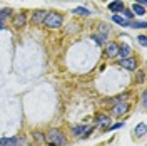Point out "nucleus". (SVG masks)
<instances>
[{
  "instance_id": "39448f33",
  "label": "nucleus",
  "mask_w": 147,
  "mask_h": 146,
  "mask_svg": "<svg viewBox=\"0 0 147 146\" xmlns=\"http://www.w3.org/2000/svg\"><path fill=\"white\" fill-rule=\"evenodd\" d=\"M92 129H94L92 126H75V128L72 129V134L74 136H77V138L79 136L85 138V136H89V133H90Z\"/></svg>"
},
{
  "instance_id": "9d476101",
  "label": "nucleus",
  "mask_w": 147,
  "mask_h": 146,
  "mask_svg": "<svg viewBox=\"0 0 147 146\" xmlns=\"http://www.w3.org/2000/svg\"><path fill=\"white\" fill-rule=\"evenodd\" d=\"M17 138H0V146H17Z\"/></svg>"
},
{
  "instance_id": "a211bd4d",
  "label": "nucleus",
  "mask_w": 147,
  "mask_h": 146,
  "mask_svg": "<svg viewBox=\"0 0 147 146\" xmlns=\"http://www.w3.org/2000/svg\"><path fill=\"white\" fill-rule=\"evenodd\" d=\"M10 12H12L10 9H3L2 12H0V20H3V18H7V17L10 15Z\"/></svg>"
},
{
  "instance_id": "f8f14e48",
  "label": "nucleus",
  "mask_w": 147,
  "mask_h": 146,
  "mask_svg": "<svg viewBox=\"0 0 147 146\" xmlns=\"http://www.w3.org/2000/svg\"><path fill=\"white\" fill-rule=\"evenodd\" d=\"M112 20H114L115 24L122 25V27H130V20H127V18H124V17H120V15H112Z\"/></svg>"
},
{
  "instance_id": "0eeeda50",
  "label": "nucleus",
  "mask_w": 147,
  "mask_h": 146,
  "mask_svg": "<svg viewBox=\"0 0 147 146\" xmlns=\"http://www.w3.org/2000/svg\"><path fill=\"white\" fill-rule=\"evenodd\" d=\"M109 124H110L109 116H105V114H99V116H97V126H99L100 129L109 128Z\"/></svg>"
},
{
  "instance_id": "4be33fe9",
  "label": "nucleus",
  "mask_w": 147,
  "mask_h": 146,
  "mask_svg": "<svg viewBox=\"0 0 147 146\" xmlns=\"http://www.w3.org/2000/svg\"><path fill=\"white\" fill-rule=\"evenodd\" d=\"M147 0H136V3H139V5H146Z\"/></svg>"
},
{
  "instance_id": "b1692460",
  "label": "nucleus",
  "mask_w": 147,
  "mask_h": 146,
  "mask_svg": "<svg viewBox=\"0 0 147 146\" xmlns=\"http://www.w3.org/2000/svg\"><path fill=\"white\" fill-rule=\"evenodd\" d=\"M0 29H3V20H0Z\"/></svg>"
},
{
  "instance_id": "f03ea898",
  "label": "nucleus",
  "mask_w": 147,
  "mask_h": 146,
  "mask_svg": "<svg viewBox=\"0 0 147 146\" xmlns=\"http://www.w3.org/2000/svg\"><path fill=\"white\" fill-rule=\"evenodd\" d=\"M62 22H64V17H62L60 14H52V12H49L47 17H45V20H44V24H45L49 29L62 27Z\"/></svg>"
},
{
  "instance_id": "423d86ee",
  "label": "nucleus",
  "mask_w": 147,
  "mask_h": 146,
  "mask_svg": "<svg viewBox=\"0 0 147 146\" xmlns=\"http://www.w3.org/2000/svg\"><path fill=\"white\" fill-rule=\"evenodd\" d=\"M119 64L122 65V67H125V69H129V71H134L136 67H137V62H136V59H130V57H125V59H120Z\"/></svg>"
},
{
  "instance_id": "dca6fc26",
  "label": "nucleus",
  "mask_w": 147,
  "mask_h": 146,
  "mask_svg": "<svg viewBox=\"0 0 147 146\" xmlns=\"http://www.w3.org/2000/svg\"><path fill=\"white\" fill-rule=\"evenodd\" d=\"M74 14H75V15H84V17H87V15H90V10L84 9V7H79V9L74 10Z\"/></svg>"
},
{
  "instance_id": "7ed1b4c3",
  "label": "nucleus",
  "mask_w": 147,
  "mask_h": 146,
  "mask_svg": "<svg viewBox=\"0 0 147 146\" xmlns=\"http://www.w3.org/2000/svg\"><path fill=\"white\" fill-rule=\"evenodd\" d=\"M47 14L49 12H45V10H37V12H34L32 14V24H35V25H40V24H44V20H45Z\"/></svg>"
},
{
  "instance_id": "ddd939ff",
  "label": "nucleus",
  "mask_w": 147,
  "mask_h": 146,
  "mask_svg": "<svg viewBox=\"0 0 147 146\" xmlns=\"http://www.w3.org/2000/svg\"><path fill=\"white\" fill-rule=\"evenodd\" d=\"M132 14H136L139 17H144L146 15V9H144V5H139L134 2V5H132Z\"/></svg>"
},
{
  "instance_id": "2eb2a0df",
  "label": "nucleus",
  "mask_w": 147,
  "mask_h": 146,
  "mask_svg": "<svg viewBox=\"0 0 147 146\" xmlns=\"http://www.w3.org/2000/svg\"><path fill=\"white\" fill-rule=\"evenodd\" d=\"M134 133H136V136H139V138L146 136V123H140V124H137V126H136V129H134Z\"/></svg>"
},
{
  "instance_id": "4468645a",
  "label": "nucleus",
  "mask_w": 147,
  "mask_h": 146,
  "mask_svg": "<svg viewBox=\"0 0 147 146\" xmlns=\"http://www.w3.org/2000/svg\"><path fill=\"white\" fill-rule=\"evenodd\" d=\"M120 55V59H125V57H129L130 55V47L127 46V44H124L122 47H119V54Z\"/></svg>"
},
{
  "instance_id": "412c9836",
  "label": "nucleus",
  "mask_w": 147,
  "mask_h": 146,
  "mask_svg": "<svg viewBox=\"0 0 147 146\" xmlns=\"http://www.w3.org/2000/svg\"><path fill=\"white\" fill-rule=\"evenodd\" d=\"M124 14H125V17H127V18H132V17H134L132 10H125V9H124Z\"/></svg>"
},
{
  "instance_id": "20e7f679",
  "label": "nucleus",
  "mask_w": 147,
  "mask_h": 146,
  "mask_svg": "<svg viewBox=\"0 0 147 146\" xmlns=\"http://www.w3.org/2000/svg\"><path fill=\"white\" fill-rule=\"evenodd\" d=\"M127 111H129V104L127 102H117V104L112 108V114L119 118V116H122V114H125Z\"/></svg>"
},
{
  "instance_id": "5701e85b",
  "label": "nucleus",
  "mask_w": 147,
  "mask_h": 146,
  "mask_svg": "<svg viewBox=\"0 0 147 146\" xmlns=\"http://www.w3.org/2000/svg\"><path fill=\"white\" fill-rule=\"evenodd\" d=\"M120 126H122V123H117V124H114L110 129H117V128H120Z\"/></svg>"
},
{
  "instance_id": "9b49d317",
  "label": "nucleus",
  "mask_w": 147,
  "mask_h": 146,
  "mask_svg": "<svg viewBox=\"0 0 147 146\" xmlns=\"http://www.w3.org/2000/svg\"><path fill=\"white\" fill-rule=\"evenodd\" d=\"M25 22H27L25 14H18V15H15V18H13V25H15V27H24Z\"/></svg>"
},
{
  "instance_id": "6e6552de",
  "label": "nucleus",
  "mask_w": 147,
  "mask_h": 146,
  "mask_svg": "<svg viewBox=\"0 0 147 146\" xmlns=\"http://www.w3.org/2000/svg\"><path fill=\"white\" fill-rule=\"evenodd\" d=\"M124 9L125 7H124V2L122 0H115V2H110L109 3V10H112V12H122Z\"/></svg>"
},
{
  "instance_id": "6ab92c4d",
  "label": "nucleus",
  "mask_w": 147,
  "mask_h": 146,
  "mask_svg": "<svg viewBox=\"0 0 147 146\" xmlns=\"http://www.w3.org/2000/svg\"><path fill=\"white\" fill-rule=\"evenodd\" d=\"M137 40L140 42V46H147V39H146V35H140Z\"/></svg>"
},
{
  "instance_id": "f257e3e1",
  "label": "nucleus",
  "mask_w": 147,
  "mask_h": 146,
  "mask_svg": "<svg viewBox=\"0 0 147 146\" xmlns=\"http://www.w3.org/2000/svg\"><path fill=\"white\" fill-rule=\"evenodd\" d=\"M45 141L50 146H62L65 143V138L59 129H50L49 134H47V138H45Z\"/></svg>"
},
{
  "instance_id": "f3484780",
  "label": "nucleus",
  "mask_w": 147,
  "mask_h": 146,
  "mask_svg": "<svg viewBox=\"0 0 147 146\" xmlns=\"http://www.w3.org/2000/svg\"><path fill=\"white\" fill-rule=\"evenodd\" d=\"M94 42H97L99 46H104V42H105V35H94Z\"/></svg>"
},
{
  "instance_id": "aec40b11",
  "label": "nucleus",
  "mask_w": 147,
  "mask_h": 146,
  "mask_svg": "<svg viewBox=\"0 0 147 146\" xmlns=\"http://www.w3.org/2000/svg\"><path fill=\"white\" fill-rule=\"evenodd\" d=\"M34 138H35V141H38V143L45 139V138H44V136H40V133H34Z\"/></svg>"
},
{
  "instance_id": "1a4fd4ad",
  "label": "nucleus",
  "mask_w": 147,
  "mask_h": 146,
  "mask_svg": "<svg viewBox=\"0 0 147 146\" xmlns=\"http://www.w3.org/2000/svg\"><path fill=\"white\" fill-rule=\"evenodd\" d=\"M105 52H107L109 57H115V55L119 54V46L114 44V42H110L109 46H107V49H105Z\"/></svg>"
}]
</instances>
